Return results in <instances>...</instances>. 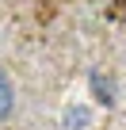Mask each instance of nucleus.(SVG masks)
Returning a JSON list of instances; mask_svg holds the SVG:
<instances>
[{
  "label": "nucleus",
  "mask_w": 126,
  "mask_h": 130,
  "mask_svg": "<svg viewBox=\"0 0 126 130\" xmlns=\"http://www.w3.org/2000/svg\"><path fill=\"white\" fill-rule=\"evenodd\" d=\"M12 111H15V88H12L8 73L0 69V119H8Z\"/></svg>",
  "instance_id": "nucleus-1"
},
{
  "label": "nucleus",
  "mask_w": 126,
  "mask_h": 130,
  "mask_svg": "<svg viewBox=\"0 0 126 130\" xmlns=\"http://www.w3.org/2000/svg\"><path fill=\"white\" fill-rule=\"evenodd\" d=\"M92 84H96V96H99L103 103H111V100H115V96H111V84H103L99 77H92Z\"/></svg>",
  "instance_id": "nucleus-2"
}]
</instances>
